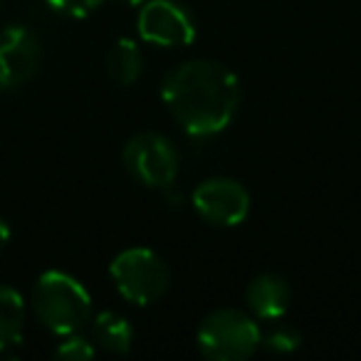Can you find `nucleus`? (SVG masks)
Wrapping results in <instances>:
<instances>
[{"mask_svg":"<svg viewBox=\"0 0 361 361\" xmlns=\"http://www.w3.org/2000/svg\"><path fill=\"white\" fill-rule=\"evenodd\" d=\"M126 3H129V6H141L144 0H126Z\"/></svg>","mask_w":361,"mask_h":361,"instance_id":"nucleus-17","label":"nucleus"},{"mask_svg":"<svg viewBox=\"0 0 361 361\" xmlns=\"http://www.w3.org/2000/svg\"><path fill=\"white\" fill-rule=\"evenodd\" d=\"M8 243H11V228H8V223L0 218V250H3Z\"/></svg>","mask_w":361,"mask_h":361,"instance_id":"nucleus-16","label":"nucleus"},{"mask_svg":"<svg viewBox=\"0 0 361 361\" xmlns=\"http://www.w3.org/2000/svg\"><path fill=\"white\" fill-rule=\"evenodd\" d=\"M198 349L213 361H245L260 349L262 331L255 317L243 310L223 307L216 310L198 326Z\"/></svg>","mask_w":361,"mask_h":361,"instance_id":"nucleus-3","label":"nucleus"},{"mask_svg":"<svg viewBox=\"0 0 361 361\" xmlns=\"http://www.w3.org/2000/svg\"><path fill=\"white\" fill-rule=\"evenodd\" d=\"M290 300H292L290 285H287L285 277L275 275V272L257 275L245 290V302L257 319L277 322L280 317L287 314Z\"/></svg>","mask_w":361,"mask_h":361,"instance_id":"nucleus-9","label":"nucleus"},{"mask_svg":"<svg viewBox=\"0 0 361 361\" xmlns=\"http://www.w3.org/2000/svg\"><path fill=\"white\" fill-rule=\"evenodd\" d=\"M141 70H144V57H141V50L134 40L121 37L109 47V52H106V75L116 85H134L141 77Z\"/></svg>","mask_w":361,"mask_h":361,"instance_id":"nucleus-11","label":"nucleus"},{"mask_svg":"<svg viewBox=\"0 0 361 361\" xmlns=\"http://www.w3.org/2000/svg\"><path fill=\"white\" fill-rule=\"evenodd\" d=\"M42 47L35 32L23 25H11L0 32V87L16 90L37 75Z\"/></svg>","mask_w":361,"mask_h":361,"instance_id":"nucleus-8","label":"nucleus"},{"mask_svg":"<svg viewBox=\"0 0 361 361\" xmlns=\"http://www.w3.org/2000/svg\"><path fill=\"white\" fill-rule=\"evenodd\" d=\"M32 312L52 334H77L92 322V297L72 275L50 270L35 282Z\"/></svg>","mask_w":361,"mask_h":361,"instance_id":"nucleus-2","label":"nucleus"},{"mask_svg":"<svg viewBox=\"0 0 361 361\" xmlns=\"http://www.w3.org/2000/svg\"><path fill=\"white\" fill-rule=\"evenodd\" d=\"M121 161L126 173L146 188H169L180 169L178 149L159 131H141L131 136L121 151Z\"/></svg>","mask_w":361,"mask_h":361,"instance_id":"nucleus-5","label":"nucleus"},{"mask_svg":"<svg viewBox=\"0 0 361 361\" xmlns=\"http://www.w3.org/2000/svg\"><path fill=\"white\" fill-rule=\"evenodd\" d=\"M161 99L180 129L206 139L233 124L240 106V82L216 60H188L164 77Z\"/></svg>","mask_w":361,"mask_h":361,"instance_id":"nucleus-1","label":"nucleus"},{"mask_svg":"<svg viewBox=\"0 0 361 361\" xmlns=\"http://www.w3.org/2000/svg\"><path fill=\"white\" fill-rule=\"evenodd\" d=\"M55 356L65 361H90L94 356V344L90 339H85V336L67 334V339L57 346Z\"/></svg>","mask_w":361,"mask_h":361,"instance_id":"nucleus-14","label":"nucleus"},{"mask_svg":"<svg viewBox=\"0 0 361 361\" xmlns=\"http://www.w3.org/2000/svg\"><path fill=\"white\" fill-rule=\"evenodd\" d=\"M92 339L99 349L109 354H129L134 344V326L116 312H102L94 317L92 324Z\"/></svg>","mask_w":361,"mask_h":361,"instance_id":"nucleus-10","label":"nucleus"},{"mask_svg":"<svg viewBox=\"0 0 361 361\" xmlns=\"http://www.w3.org/2000/svg\"><path fill=\"white\" fill-rule=\"evenodd\" d=\"M139 35L159 47H183L196 40V20L178 0H149L139 13Z\"/></svg>","mask_w":361,"mask_h":361,"instance_id":"nucleus-7","label":"nucleus"},{"mask_svg":"<svg viewBox=\"0 0 361 361\" xmlns=\"http://www.w3.org/2000/svg\"><path fill=\"white\" fill-rule=\"evenodd\" d=\"M104 0H47V6L52 11L62 13V16L70 18H85L90 13H94Z\"/></svg>","mask_w":361,"mask_h":361,"instance_id":"nucleus-15","label":"nucleus"},{"mask_svg":"<svg viewBox=\"0 0 361 361\" xmlns=\"http://www.w3.org/2000/svg\"><path fill=\"white\" fill-rule=\"evenodd\" d=\"M109 272L119 295L139 307L159 302L171 285V270L166 260L149 247H129L119 252Z\"/></svg>","mask_w":361,"mask_h":361,"instance_id":"nucleus-4","label":"nucleus"},{"mask_svg":"<svg viewBox=\"0 0 361 361\" xmlns=\"http://www.w3.org/2000/svg\"><path fill=\"white\" fill-rule=\"evenodd\" d=\"M262 344L270 351H275V354H290V351H295L297 346L302 344V336H300V331L292 329V326L277 324L262 334Z\"/></svg>","mask_w":361,"mask_h":361,"instance_id":"nucleus-13","label":"nucleus"},{"mask_svg":"<svg viewBox=\"0 0 361 361\" xmlns=\"http://www.w3.org/2000/svg\"><path fill=\"white\" fill-rule=\"evenodd\" d=\"M193 208L206 223L216 228H235L250 213V193L235 178H218L203 180L193 191Z\"/></svg>","mask_w":361,"mask_h":361,"instance_id":"nucleus-6","label":"nucleus"},{"mask_svg":"<svg viewBox=\"0 0 361 361\" xmlns=\"http://www.w3.org/2000/svg\"><path fill=\"white\" fill-rule=\"evenodd\" d=\"M25 326V302L20 292L0 285V351L18 344Z\"/></svg>","mask_w":361,"mask_h":361,"instance_id":"nucleus-12","label":"nucleus"}]
</instances>
